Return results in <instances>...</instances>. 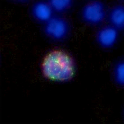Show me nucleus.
Here are the masks:
<instances>
[{
  "instance_id": "f257e3e1",
  "label": "nucleus",
  "mask_w": 124,
  "mask_h": 124,
  "mask_svg": "<svg viewBox=\"0 0 124 124\" xmlns=\"http://www.w3.org/2000/svg\"><path fill=\"white\" fill-rule=\"evenodd\" d=\"M42 69L46 77L59 81L70 79L75 72L71 58L60 51H54L46 56L43 62Z\"/></svg>"
},
{
  "instance_id": "f03ea898",
  "label": "nucleus",
  "mask_w": 124,
  "mask_h": 124,
  "mask_svg": "<svg viewBox=\"0 0 124 124\" xmlns=\"http://www.w3.org/2000/svg\"><path fill=\"white\" fill-rule=\"evenodd\" d=\"M83 16L85 20L91 24H97L102 21L105 16V10L101 3L92 2L84 8Z\"/></svg>"
},
{
  "instance_id": "7ed1b4c3",
  "label": "nucleus",
  "mask_w": 124,
  "mask_h": 124,
  "mask_svg": "<svg viewBox=\"0 0 124 124\" xmlns=\"http://www.w3.org/2000/svg\"><path fill=\"white\" fill-rule=\"evenodd\" d=\"M118 32L114 27L108 26L100 31L97 38L100 44L105 47H110L116 42L118 38Z\"/></svg>"
},
{
  "instance_id": "20e7f679",
  "label": "nucleus",
  "mask_w": 124,
  "mask_h": 124,
  "mask_svg": "<svg viewBox=\"0 0 124 124\" xmlns=\"http://www.w3.org/2000/svg\"><path fill=\"white\" fill-rule=\"evenodd\" d=\"M67 27L66 23L59 18H54L49 22L47 31L49 34L55 38L59 39L63 37L66 33Z\"/></svg>"
},
{
  "instance_id": "39448f33",
  "label": "nucleus",
  "mask_w": 124,
  "mask_h": 124,
  "mask_svg": "<svg viewBox=\"0 0 124 124\" xmlns=\"http://www.w3.org/2000/svg\"><path fill=\"white\" fill-rule=\"evenodd\" d=\"M110 18L113 25L116 27L121 28L124 25V9L122 7L117 6L112 11Z\"/></svg>"
},
{
  "instance_id": "423d86ee",
  "label": "nucleus",
  "mask_w": 124,
  "mask_h": 124,
  "mask_svg": "<svg viewBox=\"0 0 124 124\" xmlns=\"http://www.w3.org/2000/svg\"><path fill=\"white\" fill-rule=\"evenodd\" d=\"M36 15L39 18L45 20L49 18L51 14L50 9L45 4H41L38 5L35 9Z\"/></svg>"
},
{
  "instance_id": "0eeeda50",
  "label": "nucleus",
  "mask_w": 124,
  "mask_h": 124,
  "mask_svg": "<svg viewBox=\"0 0 124 124\" xmlns=\"http://www.w3.org/2000/svg\"><path fill=\"white\" fill-rule=\"evenodd\" d=\"M70 3L69 0H54L52 1V4L55 9L61 11L68 7Z\"/></svg>"
}]
</instances>
